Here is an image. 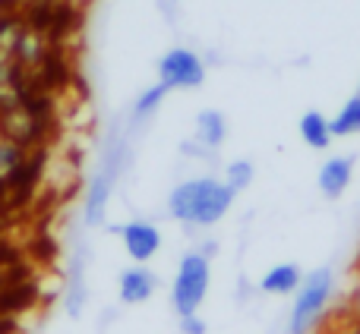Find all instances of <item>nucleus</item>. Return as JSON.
I'll return each mask as SVG.
<instances>
[{"label":"nucleus","instance_id":"nucleus-1","mask_svg":"<svg viewBox=\"0 0 360 334\" xmlns=\"http://www.w3.org/2000/svg\"><path fill=\"white\" fill-rule=\"evenodd\" d=\"M237 192L218 177L180 180L168 192V215L190 227H215L231 211Z\"/></svg>","mask_w":360,"mask_h":334},{"label":"nucleus","instance_id":"nucleus-2","mask_svg":"<svg viewBox=\"0 0 360 334\" xmlns=\"http://www.w3.org/2000/svg\"><path fill=\"white\" fill-rule=\"evenodd\" d=\"M335 297V274L332 268H313L310 274H304L300 287L294 290L291 300V316H288V334H310L313 325L319 322V316L326 312V306Z\"/></svg>","mask_w":360,"mask_h":334},{"label":"nucleus","instance_id":"nucleus-3","mask_svg":"<svg viewBox=\"0 0 360 334\" xmlns=\"http://www.w3.org/2000/svg\"><path fill=\"white\" fill-rule=\"evenodd\" d=\"M212 287V262L205 253H184L180 255L177 274L171 281V306H174L177 319L180 316H196L202 309L205 297Z\"/></svg>","mask_w":360,"mask_h":334},{"label":"nucleus","instance_id":"nucleus-4","mask_svg":"<svg viewBox=\"0 0 360 334\" xmlns=\"http://www.w3.org/2000/svg\"><path fill=\"white\" fill-rule=\"evenodd\" d=\"M155 73L168 92H190L205 82V60L190 48H171L158 57Z\"/></svg>","mask_w":360,"mask_h":334},{"label":"nucleus","instance_id":"nucleus-5","mask_svg":"<svg viewBox=\"0 0 360 334\" xmlns=\"http://www.w3.org/2000/svg\"><path fill=\"white\" fill-rule=\"evenodd\" d=\"M120 243L130 262H143L149 265L158 253H162V230L152 221H127L120 227Z\"/></svg>","mask_w":360,"mask_h":334},{"label":"nucleus","instance_id":"nucleus-6","mask_svg":"<svg viewBox=\"0 0 360 334\" xmlns=\"http://www.w3.org/2000/svg\"><path fill=\"white\" fill-rule=\"evenodd\" d=\"M155 290H158V274L152 272L149 265H143V262H133L117 278V297H120V303H127V306L149 303V300L155 297Z\"/></svg>","mask_w":360,"mask_h":334},{"label":"nucleus","instance_id":"nucleus-7","mask_svg":"<svg viewBox=\"0 0 360 334\" xmlns=\"http://www.w3.org/2000/svg\"><path fill=\"white\" fill-rule=\"evenodd\" d=\"M354 164L357 158L354 155H332L319 164V173H316V186L326 199H342L348 192L351 180H354Z\"/></svg>","mask_w":360,"mask_h":334},{"label":"nucleus","instance_id":"nucleus-8","mask_svg":"<svg viewBox=\"0 0 360 334\" xmlns=\"http://www.w3.org/2000/svg\"><path fill=\"white\" fill-rule=\"evenodd\" d=\"M300 281H304V268L297 262H278L259 274V290L266 297H294Z\"/></svg>","mask_w":360,"mask_h":334},{"label":"nucleus","instance_id":"nucleus-9","mask_svg":"<svg viewBox=\"0 0 360 334\" xmlns=\"http://www.w3.org/2000/svg\"><path fill=\"white\" fill-rule=\"evenodd\" d=\"M297 133L307 142V149H313V152H326L335 142V136H332V120L326 117L323 111H307L297 123Z\"/></svg>","mask_w":360,"mask_h":334},{"label":"nucleus","instance_id":"nucleus-10","mask_svg":"<svg viewBox=\"0 0 360 334\" xmlns=\"http://www.w3.org/2000/svg\"><path fill=\"white\" fill-rule=\"evenodd\" d=\"M228 136V120H224L221 111L215 107H205V111L196 114V142L202 149H218Z\"/></svg>","mask_w":360,"mask_h":334},{"label":"nucleus","instance_id":"nucleus-11","mask_svg":"<svg viewBox=\"0 0 360 334\" xmlns=\"http://www.w3.org/2000/svg\"><path fill=\"white\" fill-rule=\"evenodd\" d=\"M332 136L335 139H351L360 136V92H354L335 114H332Z\"/></svg>","mask_w":360,"mask_h":334},{"label":"nucleus","instance_id":"nucleus-12","mask_svg":"<svg viewBox=\"0 0 360 334\" xmlns=\"http://www.w3.org/2000/svg\"><path fill=\"white\" fill-rule=\"evenodd\" d=\"M165 98H168V88H165L162 82L149 86L146 92H139V98H136V101H133V117H136V120H149V117H155V111L165 105Z\"/></svg>","mask_w":360,"mask_h":334},{"label":"nucleus","instance_id":"nucleus-13","mask_svg":"<svg viewBox=\"0 0 360 334\" xmlns=\"http://www.w3.org/2000/svg\"><path fill=\"white\" fill-rule=\"evenodd\" d=\"M224 183L231 186L234 192H243V189H250L253 186V180H256V167L247 161V158H237V161H231L228 167H224Z\"/></svg>","mask_w":360,"mask_h":334},{"label":"nucleus","instance_id":"nucleus-14","mask_svg":"<svg viewBox=\"0 0 360 334\" xmlns=\"http://www.w3.org/2000/svg\"><path fill=\"white\" fill-rule=\"evenodd\" d=\"M180 331L184 334H205V322L199 319V312L196 316H180Z\"/></svg>","mask_w":360,"mask_h":334},{"label":"nucleus","instance_id":"nucleus-15","mask_svg":"<svg viewBox=\"0 0 360 334\" xmlns=\"http://www.w3.org/2000/svg\"><path fill=\"white\" fill-rule=\"evenodd\" d=\"M357 92H360V79H357Z\"/></svg>","mask_w":360,"mask_h":334},{"label":"nucleus","instance_id":"nucleus-16","mask_svg":"<svg viewBox=\"0 0 360 334\" xmlns=\"http://www.w3.org/2000/svg\"><path fill=\"white\" fill-rule=\"evenodd\" d=\"M354 334H360V331H354Z\"/></svg>","mask_w":360,"mask_h":334}]
</instances>
